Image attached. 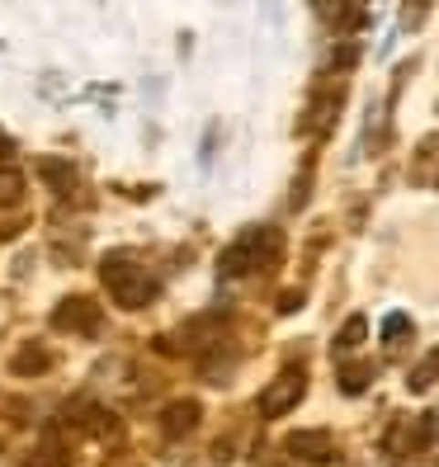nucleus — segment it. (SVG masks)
I'll return each instance as SVG.
<instances>
[{
    "label": "nucleus",
    "mask_w": 439,
    "mask_h": 467,
    "mask_svg": "<svg viewBox=\"0 0 439 467\" xmlns=\"http://www.w3.org/2000/svg\"><path fill=\"white\" fill-rule=\"evenodd\" d=\"M99 279H104L109 297H114L123 312H137V307H147V302H156V297H161V284H156L152 274H147L142 265H137L128 251L104 255V265H99Z\"/></svg>",
    "instance_id": "nucleus-1"
},
{
    "label": "nucleus",
    "mask_w": 439,
    "mask_h": 467,
    "mask_svg": "<svg viewBox=\"0 0 439 467\" xmlns=\"http://www.w3.org/2000/svg\"><path fill=\"white\" fill-rule=\"evenodd\" d=\"M303 397H308V373L288 364L284 373H274V382L256 397V410H260L265 420H279V416H288V410L303 401Z\"/></svg>",
    "instance_id": "nucleus-2"
},
{
    "label": "nucleus",
    "mask_w": 439,
    "mask_h": 467,
    "mask_svg": "<svg viewBox=\"0 0 439 467\" xmlns=\"http://www.w3.org/2000/svg\"><path fill=\"white\" fill-rule=\"evenodd\" d=\"M99 321H104V307L90 293H71L52 307V331H62V336H95Z\"/></svg>",
    "instance_id": "nucleus-3"
},
{
    "label": "nucleus",
    "mask_w": 439,
    "mask_h": 467,
    "mask_svg": "<svg viewBox=\"0 0 439 467\" xmlns=\"http://www.w3.org/2000/svg\"><path fill=\"white\" fill-rule=\"evenodd\" d=\"M430 439H434V416H397L392 430L382 434V453H388L392 462H402L411 453H421Z\"/></svg>",
    "instance_id": "nucleus-4"
},
{
    "label": "nucleus",
    "mask_w": 439,
    "mask_h": 467,
    "mask_svg": "<svg viewBox=\"0 0 439 467\" xmlns=\"http://www.w3.org/2000/svg\"><path fill=\"white\" fill-rule=\"evenodd\" d=\"M340 104H345V86H321L312 90V104H308V114L298 119V132H312L317 142L321 137H331L336 119H340Z\"/></svg>",
    "instance_id": "nucleus-5"
},
{
    "label": "nucleus",
    "mask_w": 439,
    "mask_h": 467,
    "mask_svg": "<svg viewBox=\"0 0 439 467\" xmlns=\"http://www.w3.org/2000/svg\"><path fill=\"white\" fill-rule=\"evenodd\" d=\"M284 449H288L298 462H317V467L336 462V439H331V430H293V434L284 439Z\"/></svg>",
    "instance_id": "nucleus-6"
},
{
    "label": "nucleus",
    "mask_w": 439,
    "mask_h": 467,
    "mask_svg": "<svg viewBox=\"0 0 439 467\" xmlns=\"http://www.w3.org/2000/svg\"><path fill=\"white\" fill-rule=\"evenodd\" d=\"M246 241H251V269L256 274H274L284 265V232L279 227H256V232H246Z\"/></svg>",
    "instance_id": "nucleus-7"
},
{
    "label": "nucleus",
    "mask_w": 439,
    "mask_h": 467,
    "mask_svg": "<svg viewBox=\"0 0 439 467\" xmlns=\"http://www.w3.org/2000/svg\"><path fill=\"white\" fill-rule=\"evenodd\" d=\"M199 420H204V406H199L194 397L171 401L166 410H161V434H166L171 444H180L184 434H194V430H199Z\"/></svg>",
    "instance_id": "nucleus-8"
},
{
    "label": "nucleus",
    "mask_w": 439,
    "mask_h": 467,
    "mask_svg": "<svg viewBox=\"0 0 439 467\" xmlns=\"http://www.w3.org/2000/svg\"><path fill=\"white\" fill-rule=\"evenodd\" d=\"M52 368V349L47 345H19L15 349V359H10V373H19V378H43Z\"/></svg>",
    "instance_id": "nucleus-9"
},
{
    "label": "nucleus",
    "mask_w": 439,
    "mask_h": 467,
    "mask_svg": "<svg viewBox=\"0 0 439 467\" xmlns=\"http://www.w3.org/2000/svg\"><path fill=\"white\" fill-rule=\"evenodd\" d=\"M411 336H416V321H411L406 312H388V317H382V349H388V359H397V354L411 345Z\"/></svg>",
    "instance_id": "nucleus-10"
},
{
    "label": "nucleus",
    "mask_w": 439,
    "mask_h": 467,
    "mask_svg": "<svg viewBox=\"0 0 439 467\" xmlns=\"http://www.w3.org/2000/svg\"><path fill=\"white\" fill-rule=\"evenodd\" d=\"M34 171H38L52 189H57V194H71V189L80 184L76 166H71V161H57V156H38V161H34Z\"/></svg>",
    "instance_id": "nucleus-11"
},
{
    "label": "nucleus",
    "mask_w": 439,
    "mask_h": 467,
    "mask_svg": "<svg viewBox=\"0 0 439 467\" xmlns=\"http://www.w3.org/2000/svg\"><path fill=\"white\" fill-rule=\"evenodd\" d=\"M217 274L223 279H236V274H251V241H232L227 251H223V260H217Z\"/></svg>",
    "instance_id": "nucleus-12"
},
{
    "label": "nucleus",
    "mask_w": 439,
    "mask_h": 467,
    "mask_svg": "<svg viewBox=\"0 0 439 467\" xmlns=\"http://www.w3.org/2000/svg\"><path fill=\"white\" fill-rule=\"evenodd\" d=\"M434 382H439V349H430L425 359L406 373V392H416V397H421V392H430V388H434Z\"/></svg>",
    "instance_id": "nucleus-13"
},
{
    "label": "nucleus",
    "mask_w": 439,
    "mask_h": 467,
    "mask_svg": "<svg viewBox=\"0 0 439 467\" xmlns=\"http://www.w3.org/2000/svg\"><path fill=\"white\" fill-rule=\"evenodd\" d=\"M336 382H340V392H345V397H360V392L373 388V364H345Z\"/></svg>",
    "instance_id": "nucleus-14"
},
{
    "label": "nucleus",
    "mask_w": 439,
    "mask_h": 467,
    "mask_svg": "<svg viewBox=\"0 0 439 467\" xmlns=\"http://www.w3.org/2000/svg\"><path fill=\"white\" fill-rule=\"evenodd\" d=\"M326 19H336V34H354L369 24V10L364 5H336V10H321Z\"/></svg>",
    "instance_id": "nucleus-15"
},
{
    "label": "nucleus",
    "mask_w": 439,
    "mask_h": 467,
    "mask_svg": "<svg viewBox=\"0 0 439 467\" xmlns=\"http://www.w3.org/2000/svg\"><path fill=\"white\" fill-rule=\"evenodd\" d=\"M364 336H369V321L354 312V317H345V326H340V336H336V354H345V349H354V345H364Z\"/></svg>",
    "instance_id": "nucleus-16"
},
{
    "label": "nucleus",
    "mask_w": 439,
    "mask_h": 467,
    "mask_svg": "<svg viewBox=\"0 0 439 467\" xmlns=\"http://www.w3.org/2000/svg\"><path fill=\"white\" fill-rule=\"evenodd\" d=\"M360 57H364L360 43H340V47H331V57H326V71H354Z\"/></svg>",
    "instance_id": "nucleus-17"
},
{
    "label": "nucleus",
    "mask_w": 439,
    "mask_h": 467,
    "mask_svg": "<svg viewBox=\"0 0 439 467\" xmlns=\"http://www.w3.org/2000/svg\"><path fill=\"white\" fill-rule=\"evenodd\" d=\"M312 161H317V156H308V166L298 171V180H293V194H288V208H293V213H303L308 199H312Z\"/></svg>",
    "instance_id": "nucleus-18"
},
{
    "label": "nucleus",
    "mask_w": 439,
    "mask_h": 467,
    "mask_svg": "<svg viewBox=\"0 0 439 467\" xmlns=\"http://www.w3.org/2000/svg\"><path fill=\"white\" fill-rule=\"evenodd\" d=\"M24 199V180L15 171H0V203H19Z\"/></svg>",
    "instance_id": "nucleus-19"
},
{
    "label": "nucleus",
    "mask_w": 439,
    "mask_h": 467,
    "mask_svg": "<svg viewBox=\"0 0 439 467\" xmlns=\"http://www.w3.org/2000/svg\"><path fill=\"white\" fill-rule=\"evenodd\" d=\"M434 156H439V132H430V137H425V142H421V151H416V175H421V171L430 166V161H434Z\"/></svg>",
    "instance_id": "nucleus-20"
},
{
    "label": "nucleus",
    "mask_w": 439,
    "mask_h": 467,
    "mask_svg": "<svg viewBox=\"0 0 439 467\" xmlns=\"http://www.w3.org/2000/svg\"><path fill=\"white\" fill-rule=\"evenodd\" d=\"M303 307V288H288V293H279V312L288 317V312H298Z\"/></svg>",
    "instance_id": "nucleus-21"
},
{
    "label": "nucleus",
    "mask_w": 439,
    "mask_h": 467,
    "mask_svg": "<svg viewBox=\"0 0 439 467\" xmlns=\"http://www.w3.org/2000/svg\"><path fill=\"white\" fill-rule=\"evenodd\" d=\"M15 156H19V147H15V137H10L5 128H0V166H10Z\"/></svg>",
    "instance_id": "nucleus-22"
},
{
    "label": "nucleus",
    "mask_w": 439,
    "mask_h": 467,
    "mask_svg": "<svg viewBox=\"0 0 439 467\" xmlns=\"http://www.w3.org/2000/svg\"><path fill=\"white\" fill-rule=\"evenodd\" d=\"M425 15H430V5H406V10H402V24H406V29H416Z\"/></svg>",
    "instance_id": "nucleus-23"
},
{
    "label": "nucleus",
    "mask_w": 439,
    "mask_h": 467,
    "mask_svg": "<svg viewBox=\"0 0 439 467\" xmlns=\"http://www.w3.org/2000/svg\"><path fill=\"white\" fill-rule=\"evenodd\" d=\"M24 232V223H5V227H0V241H15Z\"/></svg>",
    "instance_id": "nucleus-24"
}]
</instances>
